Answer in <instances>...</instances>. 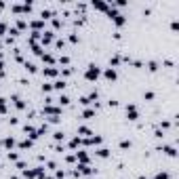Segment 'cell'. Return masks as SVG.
<instances>
[{"instance_id":"obj_11","label":"cell","mask_w":179,"mask_h":179,"mask_svg":"<svg viewBox=\"0 0 179 179\" xmlns=\"http://www.w3.org/2000/svg\"><path fill=\"white\" fill-rule=\"evenodd\" d=\"M2 145H4V148H7V150H9V152H11V148H13V145H15V137H7V139H4V141H2Z\"/></svg>"},{"instance_id":"obj_24","label":"cell","mask_w":179,"mask_h":179,"mask_svg":"<svg viewBox=\"0 0 179 179\" xmlns=\"http://www.w3.org/2000/svg\"><path fill=\"white\" fill-rule=\"evenodd\" d=\"M120 148H122V150H129V148H131V141H129V139H122V141H120Z\"/></svg>"},{"instance_id":"obj_33","label":"cell","mask_w":179,"mask_h":179,"mask_svg":"<svg viewBox=\"0 0 179 179\" xmlns=\"http://www.w3.org/2000/svg\"><path fill=\"white\" fill-rule=\"evenodd\" d=\"M2 68H4V63H2V61H0V76H2Z\"/></svg>"},{"instance_id":"obj_16","label":"cell","mask_w":179,"mask_h":179,"mask_svg":"<svg viewBox=\"0 0 179 179\" xmlns=\"http://www.w3.org/2000/svg\"><path fill=\"white\" fill-rule=\"evenodd\" d=\"M162 152H164L167 156H177V152H175V148H173V145H164V148H162Z\"/></svg>"},{"instance_id":"obj_29","label":"cell","mask_w":179,"mask_h":179,"mask_svg":"<svg viewBox=\"0 0 179 179\" xmlns=\"http://www.w3.org/2000/svg\"><path fill=\"white\" fill-rule=\"evenodd\" d=\"M17 158H19V154H17V152H9V160H13V162H15Z\"/></svg>"},{"instance_id":"obj_6","label":"cell","mask_w":179,"mask_h":179,"mask_svg":"<svg viewBox=\"0 0 179 179\" xmlns=\"http://www.w3.org/2000/svg\"><path fill=\"white\" fill-rule=\"evenodd\" d=\"M74 158H78V160H80V164H88V154H86V152H76V154H74Z\"/></svg>"},{"instance_id":"obj_32","label":"cell","mask_w":179,"mask_h":179,"mask_svg":"<svg viewBox=\"0 0 179 179\" xmlns=\"http://www.w3.org/2000/svg\"><path fill=\"white\" fill-rule=\"evenodd\" d=\"M70 42H78V36L76 34H70Z\"/></svg>"},{"instance_id":"obj_20","label":"cell","mask_w":179,"mask_h":179,"mask_svg":"<svg viewBox=\"0 0 179 179\" xmlns=\"http://www.w3.org/2000/svg\"><path fill=\"white\" fill-rule=\"evenodd\" d=\"M154 179H169V173H167V171H160V173L154 175Z\"/></svg>"},{"instance_id":"obj_28","label":"cell","mask_w":179,"mask_h":179,"mask_svg":"<svg viewBox=\"0 0 179 179\" xmlns=\"http://www.w3.org/2000/svg\"><path fill=\"white\" fill-rule=\"evenodd\" d=\"M59 63H63V65H68V63H70V57H68V55H63V57H59Z\"/></svg>"},{"instance_id":"obj_15","label":"cell","mask_w":179,"mask_h":179,"mask_svg":"<svg viewBox=\"0 0 179 179\" xmlns=\"http://www.w3.org/2000/svg\"><path fill=\"white\" fill-rule=\"evenodd\" d=\"M82 143H84V141H82V139H80V137H78V135H76V137H74V139H72V141H70V148H72V150H74V148H78V145H82Z\"/></svg>"},{"instance_id":"obj_21","label":"cell","mask_w":179,"mask_h":179,"mask_svg":"<svg viewBox=\"0 0 179 179\" xmlns=\"http://www.w3.org/2000/svg\"><path fill=\"white\" fill-rule=\"evenodd\" d=\"M26 68H28V72H30V74H36V72H38V68H36L34 63H26Z\"/></svg>"},{"instance_id":"obj_23","label":"cell","mask_w":179,"mask_h":179,"mask_svg":"<svg viewBox=\"0 0 179 179\" xmlns=\"http://www.w3.org/2000/svg\"><path fill=\"white\" fill-rule=\"evenodd\" d=\"M93 7L99 9V11H107V4H103V2H93Z\"/></svg>"},{"instance_id":"obj_13","label":"cell","mask_w":179,"mask_h":179,"mask_svg":"<svg viewBox=\"0 0 179 179\" xmlns=\"http://www.w3.org/2000/svg\"><path fill=\"white\" fill-rule=\"evenodd\" d=\"M13 103H15V107H17V110H23V107H26V103L21 101L17 95H13Z\"/></svg>"},{"instance_id":"obj_2","label":"cell","mask_w":179,"mask_h":179,"mask_svg":"<svg viewBox=\"0 0 179 179\" xmlns=\"http://www.w3.org/2000/svg\"><path fill=\"white\" fill-rule=\"evenodd\" d=\"M126 118H129V120H137V118H139V110H137L135 103H129V105H126Z\"/></svg>"},{"instance_id":"obj_8","label":"cell","mask_w":179,"mask_h":179,"mask_svg":"<svg viewBox=\"0 0 179 179\" xmlns=\"http://www.w3.org/2000/svg\"><path fill=\"white\" fill-rule=\"evenodd\" d=\"M51 86L55 88V91H63V88H65V86H68V84H65V80L61 78V80H55V82H53Z\"/></svg>"},{"instance_id":"obj_14","label":"cell","mask_w":179,"mask_h":179,"mask_svg":"<svg viewBox=\"0 0 179 179\" xmlns=\"http://www.w3.org/2000/svg\"><path fill=\"white\" fill-rule=\"evenodd\" d=\"M95 154L99 156V158H107V156H110V150H107V148H99Z\"/></svg>"},{"instance_id":"obj_9","label":"cell","mask_w":179,"mask_h":179,"mask_svg":"<svg viewBox=\"0 0 179 179\" xmlns=\"http://www.w3.org/2000/svg\"><path fill=\"white\" fill-rule=\"evenodd\" d=\"M78 135H84V137H91V135H93V131L88 129V126H78Z\"/></svg>"},{"instance_id":"obj_12","label":"cell","mask_w":179,"mask_h":179,"mask_svg":"<svg viewBox=\"0 0 179 179\" xmlns=\"http://www.w3.org/2000/svg\"><path fill=\"white\" fill-rule=\"evenodd\" d=\"M82 118H84V120L95 118V110H84V112H82Z\"/></svg>"},{"instance_id":"obj_17","label":"cell","mask_w":179,"mask_h":179,"mask_svg":"<svg viewBox=\"0 0 179 179\" xmlns=\"http://www.w3.org/2000/svg\"><path fill=\"white\" fill-rule=\"evenodd\" d=\"M19 148H21V150H28V148H32V139H23V141H19Z\"/></svg>"},{"instance_id":"obj_34","label":"cell","mask_w":179,"mask_h":179,"mask_svg":"<svg viewBox=\"0 0 179 179\" xmlns=\"http://www.w3.org/2000/svg\"><path fill=\"white\" fill-rule=\"evenodd\" d=\"M137 179H145V177H137Z\"/></svg>"},{"instance_id":"obj_22","label":"cell","mask_w":179,"mask_h":179,"mask_svg":"<svg viewBox=\"0 0 179 179\" xmlns=\"http://www.w3.org/2000/svg\"><path fill=\"white\" fill-rule=\"evenodd\" d=\"M148 70H150V72H156V70H158V63H156V61H150V63H148Z\"/></svg>"},{"instance_id":"obj_10","label":"cell","mask_w":179,"mask_h":179,"mask_svg":"<svg viewBox=\"0 0 179 179\" xmlns=\"http://www.w3.org/2000/svg\"><path fill=\"white\" fill-rule=\"evenodd\" d=\"M40 40H42V44H51V40H53V32H44Z\"/></svg>"},{"instance_id":"obj_5","label":"cell","mask_w":179,"mask_h":179,"mask_svg":"<svg viewBox=\"0 0 179 179\" xmlns=\"http://www.w3.org/2000/svg\"><path fill=\"white\" fill-rule=\"evenodd\" d=\"M44 76H49V78H55L57 74H59V70L55 68V65H49V68H44V72H42Z\"/></svg>"},{"instance_id":"obj_18","label":"cell","mask_w":179,"mask_h":179,"mask_svg":"<svg viewBox=\"0 0 179 179\" xmlns=\"http://www.w3.org/2000/svg\"><path fill=\"white\" fill-rule=\"evenodd\" d=\"M57 101H59V105H68V103H70V97H68V95H59Z\"/></svg>"},{"instance_id":"obj_4","label":"cell","mask_w":179,"mask_h":179,"mask_svg":"<svg viewBox=\"0 0 179 179\" xmlns=\"http://www.w3.org/2000/svg\"><path fill=\"white\" fill-rule=\"evenodd\" d=\"M44 114H49V118H51V116H59V114H61V107L47 105V107H44Z\"/></svg>"},{"instance_id":"obj_27","label":"cell","mask_w":179,"mask_h":179,"mask_svg":"<svg viewBox=\"0 0 179 179\" xmlns=\"http://www.w3.org/2000/svg\"><path fill=\"white\" fill-rule=\"evenodd\" d=\"M143 99L152 101V99H154V93H152V91H145V93H143Z\"/></svg>"},{"instance_id":"obj_1","label":"cell","mask_w":179,"mask_h":179,"mask_svg":"<svg viewBox=\"0 0 179 179\" xmlns=\"http://www.w3.org/2000/svg\"><path fill=\"white\" fill-rule=\"evenodd\" d=\"M99 76H101V68H99V65H95V63H91V65L86 68V72H84V78H86L88 82H95Z\"/></svg>"},{"instance_id":"obj_26","label":"cell","mask_w":179,"mask_h":179,"mask_svg":"<svg viewBox=\"0 0 179 179\" xmlns=\"http://www.w3.org/2000/svg\"><path fill=\"white\" fill-rule=\"evenodd\" d=\"M42 61H47V63H53V55H49V53H44V55H42Z\"/></svg>"},{"instance_id":"obj_7","label":"cell","mask_w":179,"mask_h":179,"mask_svg":"<svg viewBox=\"0 0 179 179\" xmlns=\"http://www.w3.org/2000/svg\"><path fill=\"white\" fill-rule=\"evenodd\" d=\"M112 19H114V23H116V26H118V28H120V26H124V23H126V19H124V15H120V13H116V15H114V17H112Z\"/></svg>"},{"instance_id":"obj_25","label":"cell","mask_w":179,"mask_h":179,"mask_svg":"<svg viewBox=\"0 0 179 179\" xmlns=\"http://www.w3.org/2000/svg\"><path fill=\"white\" fill-rule=\"evenodd\" d=\"M53 135H55V139H57V141H63V137H65V135H63V133H61V131H55V133H53Z\"/></svg>"},{"instance_id":"obj_30","label":"cell","mask_w":179,"mask_h":179,"mask_svg":"<svg viewBox=\"0 0 179 179\" xmlns=\"http://www.w3.org/2000/svg\"><path fill=\"white\" fill-rule=\"evenodd\" d=\"M51 88H53L51 84H42V91H44V93H49V91H51Z\"/></svg>"},{"instance_id":"obj_3","label":"cell","mask_w":179,"mask_h":179,"mask_svg":"<svg viewBox=\"0 0 179 179\" xmlns=\"http://www.w3.org/2000/svg\"><path fill=\"white\" fill-rule=\"evenodd\" d=\"M103 76H105V80H107V82H114V80L118 78V74H116V70H114V68H107V70L103 72Z\"/></svg>"},{"instance_id":"obj_19","label":"cell","mask_w":179,"mask_h":179,"mask_svg":"<svg viewBox=\"0 0 179 179\" xmlns=\"http://www.w3.org/2000/svg\"><path fill=\"white\" fill-rule=\"evenodd\" d=\"M0 114H7V99L0 97Z\"/></svg>"},{"instance_id":"obj_31","label":"cell","mask_w":179,"mask_h":179,"mask_svg":"<svg viewBox=\"0 0 179 179\" xmlns=\"http://www.w3.org/2000/svg\"><path fill=\"white\" fill-rule=\"evenodd\" d=\"M80 103H82V105H88L91 101H88V97H80Z\"/></svg>"}]
</instances>
